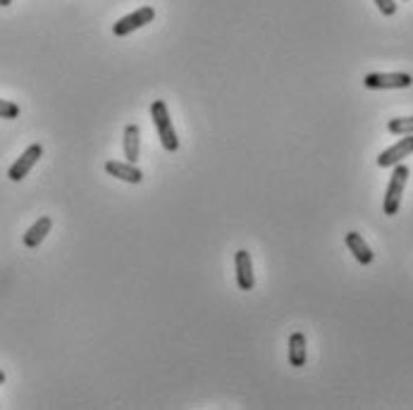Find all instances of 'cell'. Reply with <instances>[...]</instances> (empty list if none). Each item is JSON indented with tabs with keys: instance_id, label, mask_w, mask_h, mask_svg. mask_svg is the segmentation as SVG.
<instances>
[{
	"instance_id": "2e32d148",
	"label": "cell",
	"mask_w": 413,
	"mask_h": 410,
	"mask_svg": "<svg viewBox=\"0 0 413 410\" xmlns=\"http://www.w3.org/2000/svg\"><path fill=\"white\" fill-rule=\"evenodd\" d=\"M12 5V0H0V8H10Z\"/></svg>"
},
{
	"instance_id": "7c38bea8",
	"label": "cell",
	"mask_w": 413,
	"mask_h": 410,
	"mask_svg": "<svg viewBox=\"0 0 413 410\" xmlns=\"http://www.w3.org/2000/svg\"><path fill=\"white\" fill-rule=\"evenodd\" d=\"M290 363L294 368L306 365V336L301 331H294L290 336Z\"/></svg>"
},
{
	"instance_id": "e0dca14e",
	"label": "cell",
	"mask_w": 413,
	"mask_h": 410,
	"mask_svg": "<svg viewBox=\"0 0 413 410\" xmlns=\"http://www.w3.org/2000/svg\"><path fill=\"white\" fill-rule=\"evenodd\" d=\"M3 382H5V372L0 370V384H3Z\"/></svg>"
},
{
	"instance_id": "7a4b0ae2",
	"label": "cell",
	"mask_w": 413,
	"mask_h": 410,
	"mask_svg": "<svg viewBox=\"0 0 413 410\" xmlns=\"http://www.w3.org/2000/svg\"><path fill=\"white\" fill-rule=\"evenodd\" d=\"M406 181H409V167L399 162V165H395V172H392L390 186H387V193H385V205H382L385 215H397L399 212Z\"/></svg>"
},
{
	"instance_id": "9c48e42d",
	"label": "cell",
	"mask_w": 413,
	"mask_h": 410,
	"mask_svg": "<svg viewBox=\"0 0 413 410\" xmlns=\"http://www.w3.org/2000/svg\"><path fill=\"white\" fill-rule=\"evenodd\" d=\"M50 227H53V220H50L48 215L38 217L36 222L27 229V234H24V246H27V249H36V246H41L43 239L50 234Z\"/></svg>"
},
{
	"instance_id": "ba28073f",
	"label": "cell",
	"mask_w": 413,
	"mask_h": 410,
	"mask_svg": "<svg viewBox=\"0 0 413 410\" xmlns=\"http://www.w3.org/2000/svg\"><path fill=\"white\" fill-rule=\"evenodd\" d=\"M106 172L110 177L120 179V181H127V184H141L143 181V172L134 162H120V160H108L106 162Z\"/></svg>"
},
{
	"instance_id": "8992f818",
	"label": "cell",
	"mask_w": 413,
	"mask_h": 410,
	"mask_svg": "<svg viewBox=\"0 0 413 410\" xmlns=\"http://www.w3.org/2000/svg\"><path fill=\"white\" fill-rule=\"evenodd\" d=\"M413 153V134H406V139L397 141L392 148H387L378 155V167H395L404 158H409Z\"/></svg>"
},
{
	"instance_id": "277c9868",
	"label": "cell",
	"mask_w": 413,
	"mask_h": 410,
	"mask_svg": "<svg viewBox=\"0 0 413 410\" xmlns=\"http://www.w3.org/2000/svg\"><path fill=\"white\" fill-rule=\"evenodd\" d=\"M153 17H155V10L150 8V5H143V8L129 12V15H124L122 19H117V22L113 24V34L115 36H127V34H132V31L150 24L153 22Z\"/></svg>"
},
{
	"instance_id": "5bb4252c",
	"label": "cell",
	"mask_w": 413,
	"mask_h": 410,
	"mask_svg": "<svg viewBox=\"0 0 413 410\" xmlns=\"http://www.w3.org/2000/svg\"><path fill=\"white\" fill-rule=\"evenodd\" d=\"M0 117H3V120H17V117H19V106H17V103H12V101L0 98Z\"/></svg>"
},
{
	"instance_id": "52a82bcc",
	"label": "cell",
	"mask_w": 413,
	"mask_h": 410,
	"mask_svg": "<svg viewBox=\"0 0 413 410\" xmlns=\"http://www.w3.org/2000/svg\"><path fill=\"white\" fill-rule=\"evenodd\" d=\"M234 268H237V284L241 291H251L255 286V275H253V263L248 251H237L234 253Z\"/></svg>"
},
{
	"instance_id": "9a60e30c",
	"label": "cell",
	"mask_w": 413,
	"mask_h": 410,
	"mask_svg": "<svg viewBox=\"0 0 413 410\" xmlns=\"http://www.w3.org/2000/svg\"><path fill=\"white\" fill-rule=\"evenodd\" d=\"M375 5H378V10L382 12L385 17H392L397 12V3H395V0H375Z\"/></svg>"
},
{
	"instance_id": "8fae6325",
	"label": "cell",
	"mask_w": 413,
	"mask_h": 410,
	"mask_svg": "<svg viewBox=\"0 0 413 410\" xmlns=\"http://www.w3.org/2000/svg\"><path fill=\"white\" fill-rule=\"evenodd\" d=\"M346 246H349V251L353 253V258H356L360 265H370L373 258H375V253L370 251V246L365 244L363 237H360V234H356V232L346 234Z\"/></svg>"
},
{
	"instance_id": "5b68a950",
	"label": "cell",
	"mask_w": 413,
	"mask_h": 410,
	"mask_svg": "<svg viewBox=\"0 0 413 410\" xmlns=\"http://www.w3.org/2000/svg\"><path fill=\"white\" fill-rule=\"evenodd\" d=\"M41 158H43V146L41 143H31L27 151H24L15 162H12V167L8 170V179L10 181H22L31 172V167H34Z\"/></svg>"
},
{
	"instance_id": "4fadbf2b",
	"label": "cell",
	"mask_w": 413,
	"mask_h": 410,
	"mask_svg": "<svg viewBox=\"0 0 413 410\" xmlns=\"http://www.w3.org/2000/svg\"><path fill=\"white\" fill-rule=\"evenodd\" d=\"M387 129H390L392 134H399V136L413 134V117H397V120H390Z\"/></svg>"
},
{
	"instance_id": "6da1fadb",
	"label": "cell",
	"mask_w": 413,
	"mask_h": 410,
	"mask_svg": "<svg viewBox=\"0 0 413 410\" xmlns=\"http://www.w3.org/2000/svg\"><path fill=\"white\" fill-rule=\"evenodd\" d=\"M150 117H153V125H155V129H158L163 148L170 151V153H175L177 148H180V139H177L172 120H170L167 103L165 101H153V103H150Z\"/></svg>"
},
{
	"instance_id": "3957f363",
	"label": "cell",
	"mask_w": 413,
	"mask_h": 410,
	"mask_svg": "<svg viewBox=\"0 0 413 410\" xmlns=\"http://www.w3.org/2000/svg\"><path fill=\"white\" fill-rule=\"evenodd\" d=\"M413 84V76L406 72H373L363 79L365 89L385 91V89H409Z\"/></svg>"
},
{
	"instance_id": "30bf717a",
	"label": "cell",
	"mask_w": 413,
	"mask_h": 410,
	"mask_svg": "<svg viewBox=\"0 0 413 410\" xmlns=\"http://www.w3.org/2000/svg\"><path fill=\"white\" fill-rule=\"evenodd\" d=\"M122 148H124V158H127V162L139 160V155H141V129H139V125H129L127 129H124Z\"/></svg>"
}]
</instances>
